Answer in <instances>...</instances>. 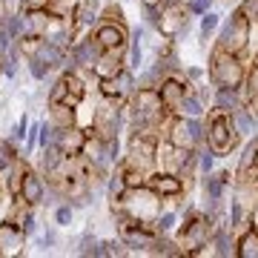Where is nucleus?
<instances>
[{
	"label": "nucleus",
	"mask_w": 258,
	"mask_h": 258,
	"mask_svg": "<svg viewBox=\"0 0 258 258\" xmlns=\"http://www.w3.org/2000/svg\"><path fill=\"white\" fill-rule=\"evenodd\" d=\"M244 75H247V63L241 55H230L224 49L212 46L210 63H207V81L212 89H238L244 86Z\"/></svg>",
	"instance_id": "1"
},
{
	"label": "nucleus",
	"mask_w": 258,
	"mask_h": 258,
	"mask_svg": "<svg viewBox=\"0 0 258 258\" xmlns=\"http://www.w3.org/2000/svg\"><path fill=\"white\" fill-rule=\"evenodd\" d=\"M204 126H207V147L215 152L218 158H227L230 152L241 147V135L235 132L232 126V118L230 112H221V109H210L204 115Z\"/></svg>",
	"instance_id": "2"
},
{
	"label": "nucleus",
	"mask_w": 258,
	"mask_h": 258,
	"mask_svg": "<svg viewBox=\"0 0 258 258\" xmlns=\"http://www.w3.org/2000/svg\"><path fill=\"white\" fill-rule=\"evenodd\" d=\"M161 195L155 189H149L147 184L144 186H129L120 192V198L112 201V210H123L132 218H141V221H155V215L161 212Z\"/></svg>",
	"instance_id": "3"
},
{
	"label": "nucleus",
	"mask_w": 258,
	"mask_h": 258,
	"mask_svg": "<svg viewBox=\"0 0 258 258\" xmlns=\"http://www.w3.org/2000/svg\"><path fill=\"white\" fill-rule=\"evenodd\" d=\"M215 49H224L230 55H249V20L238 9L230 12V18H221V26L215 32Z\"/></svg>",
	"instance_id": "4"
},
{
	"label": "nucleus",
	"mask_w": 258,
	"mask_h": 258,
	"mask_svg": "<svg viewBox=\"0 0 258 258\" xmlns=\"http://www.w3.org/2000/svg\"><path fill=\"white\" fill-rule=\"evenodd\" d=\"M166 141L172 147L184 149H198L207 144V126L204 118H186V115H172L169 129H166Z\"/></svg>",
	"instance_id": "5"
},
{
	"label": "nucleus",
	"mask_w": 258,
	"mask_h": 258,
	"mask_svg": "<svg viewBox=\"0 0 258 258\" xmlns=\"http://www.w3.org/2000/svg\"><path fill=\"white\" fill-rule=\"evenodd\" d=\"M135 89H138V86H135V72H132L129 66H123V69L115 72L112 78H101V81H98V92H101V98L103 101L118 103V106H123V103L132 98Z\"/></svg>",
	"instance_id": "6"
},
{
	"label": "nucleus",
	"mask_w": 258,
	"mask_h": 258,
	"mask_svg": "<svg viewBox=\"0 0 258 258\" xmlns=\"http://www.w3.org/2000/svg\"><path fill=\"white\" fill-rule=\"evenodd\" d=\"M147 186L155 189L164 201H181V198L186 195L184 178L178 175V172H166V169H152V172L147 175Z\"/></svg>",
	"instance_id": "7"
},
{
	"label": "nucleus",
	"mask_w": 258,
	"mask_h": 258,
	"mask_svg": "<svg viewBox=\"0 0 258 258\" xmlns=\"http://www.w3.org/2000/svg\"><path fill=\"white\" fill-rule=\"evenodd\" d=\"M158 32L169 40H178V37H186L189 32V12H186L184 3L178 6H161V26Z\"/></svg>",
	"instance_id": "8"
},
{
	"label": "nucleus",
	"mask_w": 258,
	"mask_h": 258,
	"mask_svg": "<svg viewBox=\"0 0 258 258\" xmlns=\"http://www.w3.org/2000/svg\"><path fill=\"white\" fill-rule=\"evenodd\" d=\"M192 89V83L184 78V72H172V75H166L164 81L158 83V95H161V103H164L166 109L175 115L178 109V103L184 101V95Z\"/></svg>",
	"instance_id": "9"
},
{
	"label": "nucleus",
	"mask_w": 258,
	"mask_h": 258,
	"mask_svg": "<svg viewBox=\"0 0 258 258\" xmlns=\"http://www.w3.org/2000/svg\"><path fill=\"white\" fill-rule=\"evenodd\" d=\"M92 37L98 40L101 49H118V46H126L129 40V29L126 23H109V20H98L92 29Z\"/></svg>",
	"instance_id": "10"
},
{
	"label": "nucleus",
	"mask_w": 258,
	"mask_h": 258,
	"mask_svg": "<svg viewBox=\"0 0 258 258\" xmlns=\"http://www.w3.org/2000/svg\"><path fill=\"white\" fill-rule=\"evenodd\" d=\"M101 52H103V49L98 46V40L92 37V32H89V35H83V37H78L72 46H69V57L75 60L78 69H92V66L98 63ZM78 69H75V72H78Z\"/></svg>",
	"instance_id": "11"
},
{
	"label": "nucleus",
	"mask_w": 258,
	"mask_h": 258,
	"mask_svg": "<svg viewBox=\"0 0 258 258\" xmlns=\"http://www.w3.org/2000/svg\"><path fill=\"white\" fill-rule=\"evenodd\" d=\"M232 184H235V175L230 169H212V172L201 175L204 201H221V198H227V189Z\"/></svg>",
	"instance_id": "12"
},
{
	"label": "nucleus",
	"mask_w": 258,
	"mask_h": 258,
	"mask_svg": "<svg viewBox=\"0 0 258 258\" xmlns=\"http://www.w3.org/2000/svg\"><path fill=\"white\" fill-rule=\"evenodd\" d=\"M23 247H26V232L20 230L15 221L3 218V221H0V258L20 255Z\"/></svg>",
	"instance_id": "13"
},
{
	"label": "nucleus",
	"mask_w": 258,
	"mask_h": 258,
	"mask_svg": "<svg viewBox=\"0 0 258 258\" xmlns=\"http://www.w3.org/2000/svg\"><path fill=\"white\" fill-rule=\"evenodd\" d=\"M43 195H46V175L40 169H32L29 166L26 175H23V184H20L18 198H23L32 207H43Z\"/></svg>",
	"instance_id": "14"
},
{
	"label": "nucleus",
	"mask_w": 258,
	"mask_h": 258,
	"mask_svg": "<svg viewBox=\"0 0 258 258\" xmlns=\"http://www.w3.org/2000/svg\"><path fill=\"white\" fill-rule=\"evenodd\" d=\"M23 23V37H46L52 26V15L46 9H18Z\"/></svg>",
	"instance_id": "15"
},
{
	"label": "nucleus",
	"mask_w": 258,
	"mask_h": 258,
	"mask_svg": "<svg viewBox=\"0 0 258 258\" xmlns=\"http://www.w3.org/2000/svg\"><path fill=\"white\" fill-rule=\"evenodd\" d=\"M126 66V46H118V49H103L98 63L92 66V75L101 81V78H112L115 72H120Z\"/></svg>",
	"instance_id": "16"
},
{
	"label": "nucleus",
	"mask_w": 258,
	"mask_h": 258,
	"mask_svg": "<svg viewBox=\"0 0 258 258\" xmlns=\"http://www.w3.org/2000/svg\"><path fill=\"white\" fill-rule=\"evenodd\" d=\"M235 181H258V135L247 141V147L241 149Z\"/></svg>",
	"instance_id": "17"
},
{
	"label": "nucleus",
	"mask_w": 258,
	"mask_h": 258,
	"mask_svg": "<svg viewBox=\"0 0 258 258\" xmlns=\"http://www.w3.org/2000/svg\"><path fill=\"white\" fill-rule=\"evenodd\" d=\"M83 144H86V129L83 126H57V141L55 147H60L66 155H81Z\"/></svg>",
	"instance_id": "18"
},
{
	"label": "nucleus",
	"mask_w": 258,
	"mask_h": 258,
	"mask_svg": "<svg viewBox=\"0 0 258 258\" xmlns=\"http://www.w3.org/2000/svg\"><path fill=\"white\" fill-rule=\"evenodd\" d=\"M212 255H218V258H235V249H238V235L227 227V224H221L218 230L212 232Z\"/></svg>",
	"instance_id": "19"
},
{
	"label": "nucleus",
	"mask_w": 258,
	"mask_h": 258,
	"mask_svg": "<svg viewBox=\"0 0 258 258\" xmlns=\"http://www.w3.org/2000/svg\"><path fill=\"white\" fill-rule=\"evenodd\" d=\"M210 112V101L204 98L198 89H195V83H192V89L184 95V101L178 103V109H175V115H186V118H204Z\"/></svg>",
	"instance_id": "20"
},
{
	"label": "nucleus",
	"mask_w": 258,
	"mask_h": 258,
	"mask_svg": "<svg viewBox=\"0 0 258 258\" xmlns=\"http://www.w3.org/2000/svg\"><path fill=\"white\" fill-rule=\"evenodd\" d=\"M230 118H232L235 132H238L244 141H249V138H255L258 135V115H252L247 106H238L235 112H230Z\"/></svg>",
	"instance_id": "21"
},
{
	"label": "nucleus",
	"mask_w": 258,
	"mask_h": 258,
	"mask_svg": "<svg viewBox=\"0 0 258 258\" xmlns=\"http://www.w3.org/2000/svg\"><path fill=\"white\" fill-rule=\"evenodd\" d=\"M238 106H244L238 89H212L210 95V109H221V112H235Z\"/></svg>",
	"instance_id": "22"
},
{
	"label": "nucleus",
	"mask_w": 258,
	"mask_h": 258,
	"mask_svg": "<svg viewBox=\"0 0 258 258\" xmlns=\"http://www.w3.org/2000/svg\"><path fill=\"white\" fill-rule=\"evenodd\" d=\"M55 126H75L78 123V109L69 103H49V118Z\"/></svg>",
	"instance_id": "23"
},
{
	"label": "nucleus",
	"mask_w": 258,
	"mask_h": 258,
	"mask_svg": "<svg viewBox=\"0 0 258 258\" xmlns=\"http://www.w3.org/2000/svg\"><path fill=\"white\" fill-rule=\"evenodd\" d=\"M149 255H164V258H181L184 255V249L178 247L175 238H169V235H158L155 244L149 247Z\"/></svg>",
	"instance_id": "24"
},
{
	"label": "nucleus",
	"mask_w": 258,
	"mask_h": 258,
	"mask_svg": "<svg viewBox=\"0 0 258 258\" xmlns=\"http://www.w3.org/2000/svg\"><path fill=\"white\" fill-rule=\"evenodd\" d=\"M235 258H258V232L249 227L238 235V249H235Z\"/></svg>",
	"instance_id": "25"
},
{
	"label": "nucleus",
	"mask_w": 258,
	"mask_h": 258,
	"mask_svg": "<svg viewBox=\"0 0 258 258\" xmlns=\"http://www.w3.org/2000/svg\"><path fill=\"white\" fill-rule=\"evenodd\" d=\"M198 20H201V23H198V37H201V40H212L215 32H218V26H221V15L210 9V12H204Z\"/></svg>",
	"instance_id": "26"
},
{
	"label": "nucleus",
	"mask_w": 258,
	"mask_h": 258,
	"mask_svg": "<svg viewBox=\"0 0 258 258\" xmlns=\"http://www.w3.org/2000/svg\"><path fill=\"white\" fill-rule=\"evenodd\" d=\"M20 158V147L18 144H12L9 138H0V175L9 169L15 161Z\"/></svg>",
	"instance_id": "27"
},
{
	"label": "nucleus",
	"mask_w": 258,
	"mask_h": 258,
	"mask_svg": "<svg viewBox=\"0 0 258 258\" xmlns=\"http://www.w3.org/2000/svg\"><path fill=\"white\" fill-rule=\"evenodd\" d=\"M152 224H155V230L161 232V235H169V232H175V227H178V212L175 210H161Z\"/></svg>",
	"instance_id": "28"
},
{
	"label": "nucleus",
	"mask_w": 258,
	"mask_h": 258,
	"mask_svg": "<svg viewBox=\"0 0 258 258\" xmlns=\"http://www.w3.org/2000/svg\"><path fill=\"white\" fill-rule=\"evenodd\" d=\"M101 20H109V23H126L123 6H120V3H115V0H103V6H101Z\"/></svg>",
	"instance_id": "29"
},
{
	"label": "nucleus",
	"mask_w": 258,
	"mask_h": 258,
	"mask_svg": "<svg viewBox=\"0 0 258 258\" xmlns=\"http://www.w3.org/2000/svg\"><path fill=\"white\" fill-rule=\"evenodd\" d=\"M215 161H218V155H215L207 144H204V147H198V175L212 172V169H215Z\"/></svg>",
	"instance_id": "30"
},
{
	"label": "nucleus",
	"mask_w": 258,
	"mask_h": 258,
	"mask_svg": "<svg viewBox=\"0 0 258 258\" xmlns=\"http://www.w3.org/2000/svg\"><path fill=\"white\" fill-rule=\"evenodd\" d=\"M106 192H109V201H115V198H120V192L126 189V184H123V175H120V169L115 166V172H109V178H106Z\"/></svg>",
	"instance_id": "31"
},
{
	"label": "nucleus",
	"mask_w": 258,
	"mask_h": 258,
	"mask_svg": "<svg viewBox=\"0 0 258 258\" xmlns=\"http://www.w3.org/2000/svg\"><path fill=\"white\" fill-rule=\"evenodd\" d=\"M141 15H144V26L158 32V26H161V6H147V3H141Z\"/></svg>",
	"instance_id": "32"
},
{
	"label": "nucleus",
	"mask_w": 258,
	"mask_h": 258,
	"mask_svg": "<svg viewBox=\"0 0 258 258\" xmlns=\"http://www.w3.org/2000/svg\"><path fill=\"white\" fill-rule=\"evenodd\" d=\"M72 218H75V210L69 207V201L55 204V227H69Z\"/></svg>",
	"instance_id": "33"
},
{
	"label": "nucleus",
	"mask_w": 258,
	"mask_h": 258,
	"mask_svg": "<svg viewBox=\"0 0 258 258\" xmlns=\"http://www.w3.org/2000/svg\"><path fill=\"white\" fill-rule=\"evenodd\" d=\"M23 63H26V69H29V75H32V81H37V83H43L49 78V69L43 63H40V60H35V57H23Z\"/></svg>",
	"instance_id": "34"
},
{
	"label": "nucleus",
	"mask_w": 258,
	"mask_h": 258,
	"mask_svg": "<svg viewBox=\"0 0 258 258\" xmlns=\"http://www.w3.org/2000/svg\"><path fill=\"white\" fill-rule=\"evenodd\" d=\"M26 129H29V118L23 115V118H20L18 123H15V126L9 129V135H6V138H9L12 144H18V147H20V144L26 141Z\"/></svg>",
	"instance_id": "35"
},
{
	"label": "nucleus",
	"mask_w": 258,
	"mask_h": 258,
	"mask_svg": "<svg viewBox=\"0 0 258 258\" xmlns=\"http://www.w3.org/2000/svg\"><path fill=\"white\" fill-rule=\"evenodd\" d=\"M212 3L215 0H186V12H189V18H201L204 12L212 9Z\"/></svg>",
	"instance_id": "36"
},
{
	"label": "nucleus",
	"mask_w": 258,
	"mask_h": 258,
	"mask_svg": "<svg viewBox=\"0 0 258 258\" xmlns=\"http://www.w3.org/2000/svg\"><path fill=\"white\" fill-rule=\"evenodd\" d=\"M235 9H238L247 20H255L258 18V0H238V6H235Z\"/></svg>",
	"instance_id": "37"
},
{
	"label": "nucleus",
	"mask_w": 258,
	"mask_h": 258,
	"mask_svg": "<svg viewBox=\"0 0 258 258\" xmlns=\"http://www.w3.org/2000/svg\"><path fill=\"white\" fill-rule=\"evenodd\" d=\"M37 244H40L43 249H52V247H55V244H57V232H55V227H46V232H43V235L37 238Z\"/></svg>",
	"instance_id": "38"
},
{
	"label": "nucleus",
	"mask_w": 258,
	"mask_h": 258,
	"mask_svg": "<svg viewBox=\"0 0 258 258\" xmlns=\"http://www.w3.org/2000/svg\"><path fill=\"white\" fill-rule=\"evenodd\" d=\"M106 244H109V258H115V255H129V247H126L120 238H109Z\"/></svg>",
	"instance_id": "39"
},
{
	"label": "nucleus",
	"mask_w": 258,
	"mask_h": 258,
	"mask_svg": "<svg viewBox=\"0 0 258 258\" xmlns=\"http://www.w3.org/2000/svg\"><path fill=\"white\" fill-rule=\"evenodd\" d=\"M204 75H207V69H201V66H184V78H186L189 83L201 81Z\"/></svg>",
	"instance_id": "40"
},
{
	"label": "nucleus",
	"mask_w": 258,
	"mask_h": 258,
	"mask_svg": "<svg viewBox=\"0 0 258 258\" xmlns=\"http://www.w3.org/2000/svg\"><path fill=\"white\" fill-rule=\"evenodd\" d=\"M89 255L92 258H109V244H106V241H95Z\"/></svg>",
	"instance_id": "41"
},
{
	"label": "nucleus",
	"mask_w": 258,
	"mask_h": 258,
	"mask_svg": "<svg viewBox=\"0 0 258 258\" xmlns=\"http://www.w3.org/2000/svg\"><path fill=\"white\" fill-rule=\"evenodd\" d=\"M49 0H18V9H46Z\"/></svg>",
	"instance_id": "42"
},
{
	"label": "nucleus",
	"mask_w": 258,
	"mask_h": 258,
	"mask_svg": "<svg viewBox=\"0 0 258 258\" xmlns=\"http://www.w3.org/2000/svg\"><path fill=\"white\" fill-rule=\"evenodd\" d=\"M12 12V0H0V23L6 20V15Z\"/></svg>",
	"instance_id": "43"
},
{
	"label": "nucleus",
	"mask_w": 258,
	"mask_h": 258,
	"mask_svg": "<svg viewBox=\"0 0 258 258\" xmlns=\"http://www.w3.org/2000/svg\"><path fill=\"white\" fill-rule=\"evenodd\" d=\"M141 3H147V6H161V0H141Z\"/></svg>",
	"instance_id": "44"
},
{
	"label": "nucleus",
	"mask_w": 258,
	"mask_h": 258,
	"mask_svg": "<svg viewBox=\"0 0 258 258\" xmlns=\"http://www.w3.org/2000/svg\"><path fill=\"white\" fill-rule=\"evenodd\" d=\"M120 3H126V0H120Z\"/></svg>",
	"instance_id": "45"
},
{
	"label": "nucleus",
	"mask_w": 258,
	"mask_h": 258,
	"mask_svg": "<svg viewBox=\"0 0 258 258\" xmlns=\"http://www.w3.org/2000/svg\"><path fill=\"white\" fill-rule=\"evenodd\" d=\"M255 98H258V95H255Z\"/></svg>",
	"instance_id": "46"
}]
</instances>
